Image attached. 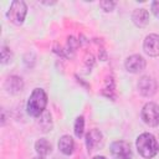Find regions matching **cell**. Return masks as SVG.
Listing matches in <instances>:
<instances>
[{"label": "cell", "instance_id": "4fadbf2b", "mask_svg": "<svg viewBox=\"0 0 159 159\" xmlns=\"http://www.w3.org/2000/svg\"><path fill=\"white\" fill-rule=\"evenodd\" d=\"M35 149H36V153L40 157H46L47 154L51 153V144L48 143L47 139L41 138L35 143Z\"/></svg>", "mask_w": 159, "mask_h": 159}, {"label": "cell", "instance_id": "7c38bea8", "mask_svg": "<svg viewBox=\"0 0 159 159\" xmlns=\"http://www.w3.org/2000/svg\"><path fill=\"white\" fill-rule=\"evenodd\" d=\"M58 149L65 155H71L75 150V142L70 135H62L58 140Z\"/></svg>", "mask_w": 159, "mask_h": 159}, {"label": "cell", "instance_id": "44dd1931", "mask_svg": "<svg viewBox=\"0 0 159 159\" xmlns=\"http://www.w3.org/2000/svg\"><path fill=\"white\" fill-rule=\"evenodd\" d=\"M34 159H46V158H43V157H36V158H34Z\"/></svg>", "mask_w": 159, "mask_h": 159}, {"label": "cell", "instance_id": "ba28073f", "mask_svg": "<svg viewBox=\"0 0 159 159\" xmlns=\"http://www.w3.org/2000/svg\"><path fill=\"white\" fill-rule=\"evenodd\" d=\"M138 91L145 96L150 97L157 92V82L149 76H143L138 82Z\"/></svg>", "mask_w": 159, "mask_h": 159}, {"label": "cell", "instance_id": "52a82bcc", "mask_svg": "<svg viewBox=\"0 0 159 159\" xmlns=\"http://www.w3.org/2000/svg\"><path fill=\"white\" fill-rule=\"evenodd\" d=\"M125 70L130 73H138L145 68V60L140 55H132L124 62Z\"/></svg>", "mask_w": 159, "mask_h": 159}, {"label": "cell", "instance_id": "2e32d148", "mask_svg": "<svg viewBox=\"0 0 159 159\" xmlns=\"http://www.w3.org/2000/svg\"><path fill=\"white\" fill-rule=\"evenodd\" d=\"M9 61H11V52L6 46H2V48H1V62L7 63Z\"/></svg>", "mask_w": 159, "mask_h": 159}, {"label": "cell", "instance_id": "5bb4252c", "mask_svg": "<svg viewBox=\"0 0 159 159\" xmlns=\"http://www.w3.org/2000/svg\"><path fill=\"white\" fill-rule=\"evenodd\" d=\"M39 125L41 128L42 132H48L52 128V120H51V116L48 112H43L40 117H39Z\"/></svg>", "mask_w": 159, "mask_h": 159}, {"label": "cell", "instance_id": "8fae6325", "mask_svg": "<svg viewBox=\"0 0 159 159\" xmlns=\"http://www.w3.org/2000/svg\"><path fill=\"white\" fill-rule=\"evenodd\" d=\"M5 88L10 93H19L24 88V82L20 77L17 76H10L5 81Z\"/></svg>", "mask_w": 159, "mask_h": 159}, {"label": "cell", "instance_id": "6da1fadb", "mask_svg": "<svg viewBox=\"0 0 159 159\" xmlns=\"http://www.w3.org/2000/svg\"><path fill=\"white\" fill-rule=\"evenodd\" d=\"M46 104H47V96H46L45 91L41 88H35L31 92L29 101H27V104H26L27 113L32 117L39 118L45 112Z\"/></svg>", "mask_w": 159, "mask_h": 159}, {"label": "cell", "instance_id": "ffe728a7", "mask_svg": "<svg viewBox=\"0 0 159 159\" xmlns=\"http://www.w3.org/2000/svg\"><path fill=\"white\" fill-rule=\"evenodd\" d=\"M93 159H106V157H102V155H99V157H94Z\"/></svg>", "mask_w": 159, "mask_h": 159}, {"label": "cell", "instance_id": "8992f818", "mask_svg": "<svg viewBox=\"0 0 159 159\" xmlns=\"http://www.w3.org/2000/svg\"><path fill=\"white\" fill-rule=\"evenodd\" d=\"M143 50L147 55L152 57L159 56V35L157 34L148 35L143 42Z\"/></svg>", "mask_w": 159, "mask_h": 159}, {"label": "cell", "instance_id": "7a4b0ae2", "mask_svg": "<svg viewBox=\"0 0 159 159\" xmlns=\"http://www.w3.org/2000/svg\"><path fill=\"white\" fill-rule=\"evenodd\" d=\"M138 153L147 159H150L153 157L157 155L159 147H158V140L155 139V137L150 133H142L135 142Z\"/></svg>", "mask_w": 159, "mask_h": 159}, {"label": "cell", "instance_id": "d6986e66", "mask_svg": "<svg viewBox=\"0 0 159 159\" xmlns=\"http://www.w3.org/2000/svg\"><path fill=\"white\" fill-rule=\"evenodd\" d=\"M76 46H77V41H76L73 37H70V39H68V47H70L72 51H75Z\"/></svg>", "mask_w": 159, "mask_h": 159}, {"label": "cell", "instance_id": "e0dca14e", "mask_svg": "<svg viewBox=\"0 0 159 159\" xmlns=\"http://www.w3.org/2000/svg\"><path fill=\"white\" fill-rule=\"evenodd\" d=\"M99 6L104 10V11H112L113 9H114V6H116V2L114 1H101L99 2Z\"/></svg>", "mask_w": 159, "mask_h": 159}, {"label": "cell", "instance_id": "3957f363", "mask_svg": "<svg viewBox=\"0 0 159 159\" xmlns=\"http://www.w3.org/2000/svg\"><path fill=\"white\" fill-rule=\"evenodd\" d=\"M26 12H27V6L24 1L21 0H14L9 7L7 11V17L9 20L15 24V25H21L26 17Z\"/></svg>", "mask_w": 159, "mask_h": 159}, {"label": "cell", "instance_id": "9a60e30c", "mask_svg": "<svg viewBox=\"0 0 159 159\" xmlns=\"http://www.w3.org/2000/svg\"><path fill=\"white\" fill-rule=\"evenodd\" d=\"M73 130H75V135L77 138H81L83 135V132H84V119H83V117H77L76 118Z\"/></svg>", "mask_w": 159, "mask_h": 159}, {"label": "cell", "instance_id": "9c48e42d", "mask_svg": "<svg viewBox=\"0 0 159 159\" xmlns=\"http://www.w3.org/2000/svg\"><path fill=\"white\" fill-rule=\"evenodd\" d=\"M103 143V137L102 133L98 129H91L87 135H86V145H87V150L91 153L93 150H96L98 147H101Z\"/></svg>", "mask_w": 159, "mask_h": 159}, {"label": "cell", "instance_id": "ac0fdd59", "mask_svg": "<svg viewBox=\"0 0 159 159\" xmlns=\"http://www.w3.org/2000/svg\"><path fill=\"white\" fill-rule=\"evenodd\" d=\"M152 12H153L157 17H159V0L152 2Z\"/></svg>", "mask_w": 159, "mask_h": 159}, {"label": "cell", "instance_id": "5b68a950", "mask_svg": "<svg viewBox=\"0 0 159 159\" xmlns=\"http://www.w3.org/2000/svg\"><path fill=\"white\" fill-rule=\"evenodd\" d=\"M111 153L116 159H130L132 150L130 145L124 140H116L111 145Z\"/></svg>", "mask_w": 159, "mask_h": 159}, {"label": "cell", "instance_id": "30bf717a", "mask_svg": "<svg viewBox=\"0 0 159 159\" xmlns=\"http://www.w3.org/2000/svg\"><path fill=\"white\" fill-rule=\"evenodd\" d=\"M132 20L135 26L138 27H144L149 22V12L145 9H137L132 14Z\"/></svg>", "mask_w": 159, "mask_h": 159}, {"label": "cell", "instance_id": "277c9868", "mask_svg": "<svg viewBox=\"0 0 159 159\" xmlns=\"http://www.w3.org/2000/svg\"><path fill=\"white\" fill-rule=\"evenodd\" d=\"M142 119L145 124L157 127L159 124V106L154 102L147 103L142 109Z\"/></svg>", "mask_w": 159, "mask_h": 159}]
</instances>
